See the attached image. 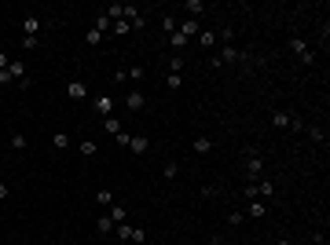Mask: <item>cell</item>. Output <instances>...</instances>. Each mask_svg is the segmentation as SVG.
<instances>
[{
    "instance_id": "1",
    "label": "cell",
    "mask_w": 330,
    "mask_h": 245,
    "mask_svg": "<svg viewBox=\"0 0 330 245\" xmlns=\"http://www.w3.org/2000/svg\"><path fill=\"white\" fill-rule=\"evenodd\" d=\"M290 51H294L305 66H316V51L308 48V41H301V37H290Z\"/></svg>"
},
{
    "instance_id": "2",
    "label": "cell",
    "mask_w": 330,
    "mask_h": 245,
    "mask_svg": "<svg viewBox=\"0 0 330 245\" xmlns=\"http://www.w3.org/2000/svg\"><path fill=\"white\" fill-rule=\"evenodd\" d=\"M242 172H246V180H250V183L264 180V157H246V165H242Z\"/></svg>"
},
{
    "instance_id": "3",
    "label": "cell",
    "mask_w": 330,
    "mask_h": 245,
    "mask_svg": "<svg viewBox=\"0 0 330 245\" xmlns=\"http://www.w3.org/2000/svg\"><path fill=\"white\" fill-rule=\"evenodd\" d=\"M216 59H220V62H250V55H246V51H239L235 44H224Z\"/></svg>"
},
{
    "instance_id": "4",
    "label": "cell",
    "mask_w": 330,
    "mask_h": 245,
    "mask_svg": "<svg viewBox=\"0 0 330 245\" xmlns=\"http://www.w3.org/2000/svg\"><path fill=\"white\" fill-rule=\"evenodd\" d=\"M41 30H44V18L41 15H26L22 18V37H41Z\"/></svg>"
},
{
    "instance_id": "5",
    "label": "cell",
    "mask_w": 330,
    "mask_h": 245,
    "mask_svg": "<svg viewBox=\"0 0 330 245\" xmlns=\"http://www.w3.org/2000/svg\"><path fill=\"white\" fill-rule=\"evenodd\" d=\"M92 110H96L99 117H114V99L110 96H96L92 99Z\"/></svg>"
},
{
    "instance_id": "6",
    "label": "cell",
    "mask_w": 330,
    "mask_h": 245,
    "mask_svg": "<svg viewBox=\"0 0 330 245\" xmlns=\"http://www.w3.org/2000/svg\"><path fill=\"white\" fill-rule=\"evenodd\" d=\"M125 106L132 110V114H139V110L147 106V96H143V92H139V88H132L129 96H125Z\"/></svg>"
},
{
    "instance_id": "7",
    "label": "cell",
    "mask_w": 330,
    "mask_h": 245,
    "mask_svg": "<svg viewBox=\"0 0 330 245\" xmlns=\"http://www.w3.org/2000/svg\"><path fill=\"white\" fill-rule=\"evenodd\" d=\"M7 73H11V81L18 84V81H26V77H30V66H26L22 59H11V66H7Z\"/></svg>"
},
{
    "instance_id": "8",
    "label": "cell",
    "mask_w": 330,
    "mask_h": 245,
    "mask_svg": "<svg viewBox=\"0 0 330 245\" xmlns=\"http://www.w3.org/2000/svg\"><path fill=\"white\" fill-rule=\"evenodd\" d=\"M66 96H70V99H88V84H84V81H70V84H66Z\"/></svg>"
},
{
    "instance_id": "9",
    "label": "cell",
    "mask_w": 330,
    "mask_h": 245,
    "mask_svg": "<svg viewBox=\"0 0 330 245\" xmlns=\"http://www.w3.org/2000/svg\"><path fill=\"white\" fill-rule=\"evenodd\" d=\"M187 44H191V41H187V37H184L180 30H176V33H169V48H173V55H180V51L187 48Z\"/></svg>"
},
{
    "instance_id": "10",
    "label": "cell",
    "mask_w": 330,
    "mask_h": 245,
    "mask_svg": "<svg viewBox=\"0 0 330 245\" xmlns=\"http://www.w3.org/2000/svg\"><path fill=\"white\" fill-rule=\"evenodd\" d=\"M176 30H180V33L187 37V41H191V37H198V33H202V26H198V18H187V22H180Z\"/></svg>"
},
{
    "instance_id": "11",
    "label": "cell",
    "mask_w": 330,
    "mask_h": 245,
    "mask_svg": "<svg viewBox=\"0 0 330 245\" xmlns=\"http://www.w3.org/2000/svg\"><path fill=\"white\" fill-rule=\"evenodd\" d=\"M191 150H195V154H209V150H213V139H209V136H195V139H191Z\"/></svg>"
},
{
    "instance_id": "12",
    "label": "cell",
    "mask_w": 330,
    "mask_h": 245,
    "mask_svg": "<svg viewBox=\"0 0 330 245\" xmlns=\"http://www.w3.org/2000/svg\"><path fill=\"white\" fill-rule=\"evenodd\" d=\"M147 147H150L147 136H132V139H129V150H132V154H147Z\"/></svg>"
},
{
    "instance_id": "13",
    "label": "cell",
    "mask_w": 330,
    "mask_h": 245,
    "mask_svg": "<svg viewBox=\"0 0 330 245\" xmlns=\"http://www.w3.org/2000/svg\"><path fill=\"white\" fill-rule=\"evenodd\" d=\"M110 220H114V223H125V220H129V209H125L121 201H114V205H110Z\"/></svg>"
},
{
    "instance_id": "14",
    "label": "cell",
    "mask_w": 330,
    "mask_h": 245,
    "mask_svg": "<svg viewBox=\"0 0 330 245\" xmlns=\"http://www.w3.org/2000/svg\"><path fill=\"white\" fill-rule=\"evenodd\" d=\"M96 231H99V234H110V231H114V220H110V212L96 216Z\"/></svg>"
},
{
    "instance_id": "15",
    "label": "cell",
    "mask_w": 330,
    "mask_h": 245,
    "mask_svg": "<svg viewBox=\"0 0 330 245\" xmlns=\"http://www.w3.org/2000/svg\"><path fill=\"white\" fill-rule=\"evenodd\" d=\"M77 150H81L84 157H96V154H99V143H96V139H81V147H77Z\"/></svg>"
},
{
    "instance_id": "16",
    "label": "cell",
    "mask_w": 330,
    "mask_h": 245,
    "mask_svg": "<svg viewBox=\"0 0 330 245\" xmlns=\"http://www.w3.org/2000/svg\"><path fill=\"white\" fill-rule=\"evenodd\" d=\"M96 201H99V205H114L118 197H114V191H110V187H99V191H96Z\"/></svg>"
},
{
    "instance_id": "17",
    "label": "cell",
    "mask_w": 330,
    "mask_h": 245,
    "mask_svg": "<svg viewBox=\"0 0 330 245\" xmlns=\"http://www.w3.org/2000/svg\"><path fill=\"white\" fill-rule=\"evenodd\" d=\"M184 11L191 15V18H198V15L205 11V4H202V0H187V4H184Z\"/></svg>"
},
{
    "instance_id": "18",
    "label": "cell",
    "mask_w": 330,
    "mask_h": 245,
    "mask_svg": "<svg viewBox=\"0 0 330 245\" xmlns=\"http://www.w3.org/2000/svg\"><path fill=\"white\" fill-rule=\"evenodd\" d=\"M195 41L202 44V48H213V44H216V33H213V30H202V33L195 37Z\"/></svg>"
},
{
    "instance_id": "19",
    "label": "cell",
    "mask_w": 330,
    "mask_h": 245,
    "mask_svg": "<svg viewBox=\"0 0 330 245\" xmlns=\"http://www.w3.org/2000/svg\"><path fill=\"white\" fill-rule=\"evenodd\" d=\"M271 125L275 128H290V114L286 110H275V114H271Z\"/></svg>"
},
{
    "instance_id": "20",
    "label": "cell",
    "mask_w": 330,
    "mask_h": 245,
    "mask_svg": "<svg viewBox=\"0 0 330 245\" xmlns=\"http://www.w3.org/2000/svg\"><path fill=\"white\" fill-rule=\"evenodd\" d=\"M18 48H22V51H37V48H41V37H22Z\"/></svg>"
},
{
    "instance_id": "21",
    "label": "cell",
    "mask_w": 330,
    "mask_h": 245,
    "mask_svg": "<svg viewBox=\"0 0 330 245\" xmlns=\"http://www.w3.org/2000/svg\"><path fill=\"white\" fill-rule=\"evenodd\" d=\"M125 77H129V81H136V84H139V81H143V77H147V70H143V66H129V70H125Z\"/></svg>"
},
{
    "instance_id": "22",
    "label": "cell",
    "mask_w": 330,
    "mask_h": 245,
    "mask_svg": "<svg viewBox=\"0 0 330 245\" xmlns=\"http://www.w3.org/2000/svg\"><path fill=\"white\" fill-rule=\"evenodd\" d=\"M103 132H110V136H118V132H121V121H118V117H103Z\"/></svg>"
},
{
    "instance_id": "23",
    "label": "cell",
    "mask_w": 330,
    "mask_h": 245,
    "mask_svg": "<svg viewBox=\"0 0 330 245\" xmlns=\"http://www.w3.org/2000/svg\"><path fill=\"white\" fill-rule=\"evenodd\" d=\"M52 147H55V150H66V147H70V136H66V132H55V136H52Z\"/></svg>"
},
{
    "instance_id": "24",
    "label": "cell",
    "mask_w": 330,
    "mask_h": 245,
    "mask_svg": "<svg viewBox=\"0 0 330 245\" xmlns=\"http://www.w3.org/2000/svg\"><path fill=\"white\" fill-rule=\"evenodd\" d=\"M246 216H268V209H264V201H257V197H253V201H250V209H246Z\"/></svg>"
},
{
    "instance_id": "25",
    "label": "cell",
    "mask_w": 330,
    "mask_h": 245,
    "mask_svg": "<svg viewBox=\"0 0 330 245\" xmlns=\"http://www.w3.org/2000/svg\"><path fill=\"white\" fill-rule=\"evenodd\" d=\"M165 84H169L173 92H180V88H184V73H169V77H165Z\"/></svg>"
},
{
    "instance_id": "26",
    "label": "cell",
    "mask_w": 330,
    "mask_h": 245,
    "mask_svg": "<svg viewBox=\"0 0 330 245\" xmlns=\"http://www.w3.org/2000/svg\"><path fill=\"white\" fill-rule=\"evenodd\" d=\"M162 176H165V180H176V176H180V165H176V161H165Z\"/></svg>"
},
{
    "instance_id": "27",
    "label": "cell",
    "mask_w": 330,
    "mask_h": 245,
    "mask_svg": "<svg viewBox=\"0 0 330 245\" xmlns=\"http://www.w3.org/2000/svg\"><path fill=\"white\" fill-rule=\"evenodd\" d=\"M92 30H99V33H103V30H110V15H107V11H99V15H96V26H92Z\"/></svg>"
},
{
    "instance_id": "28",
    "label": "cell",
    "mask_w": 330,
    "mask_h": 245,
    "mask_svg": "<svg viewBox=\"0 0 330 245\" xmlns=\"http://www.w3.org/2000/svg\"><path fill=\"white\" fill-rule=\"evenodd\" d=\"M110 30H114L118 37H125V33H132V26L125 22V18H118V22H110Z\"/></svg>"
},
{
    "instance_id": "29",
    "label": "cell",
    "mask_w": 330,
    "mask_h": 245,
    "mask_svg": "<svg viewBox=\"0 0 330 245\" xmlns=\"http://www.w3.org/2000/svg\"><path fill=\"white\" fill-rule=\"evenodd\" d=\"M305 132L316 139V143H327V132H323V128H316V125H305Z\"/></svg>"
},
{
    "instance_id": "30",
    "label": "cell",
    "mask_w": 330,
    "mask_h": 245,
    "mask_svg": "<svg viewBox=\"0 0 330 245\" xmlns=\"http://www.w3.org/2000/svg\"><path fill=\"white\" fill-rule=\"evenodd\" d=\"M114 227H118V238L121 242H132V231H136V227H129V223H114Z\"/></svg>"
},
{
    "instance_id": "31",
    "label": "cell",
    "mask_w": 330,
    "mask_h": 245,
    "mask_svg": "<svg viewBox=\"0 0 330 245\" xmlns=\"http://www.w3.org/2000/svg\"><path fill=\"white\" fill-rule=\"evenodd\" d=\"M220 41H224V44H231V41H235V30H231V26H224V30L216 33V44H220Z\"/></svg>"
},
{
    "instance_id": "32",
    "label": "cell",
    "mask_w": 330,
    "mask_h": 245,
    "mask_svg": "<svg viewBox=\"0 0 330 245\" xmlns=\"http://www.w3.org/2000/svg\"><path fill=\"white\" fill-rule=\"evenodd\" d=\"M11 150H26V136L22 132H11Z\"/></svg>"
},
{
    "instance_id": "33",
    "label": "cell",
    "mask_w": 330,
    "mask_h": 245,
    "mask_svg": "<svg viewBox=\"0 0 330 245\" xmlns=\"http://www.w3.org/2000/svg\"><path fill=\"white\" fill-rule=\"evenodd\" d=\"M184 66H187V62H184V55H173V59H169V70H173V73H180Z\"/></svg>"
},
{
    "instance_id": "34",
    "label": "cell",
    "mask_w": 330,
    "mask_h": 245,
    "mask_svg": "<svg viewBox=\"0 0 330 245\" xmlns=\"http://www.w3.org/2000/svg\"><path fill=\"white\" fill-rule=\"evenodd\" d=\"M162 30L165 33H176V18L173 15H162Z\"/></svg>"
},
{
    "instance_id": "35",
    "label": "cell",
    "mask_w": 330,
    "mask_h": 245,
    "mask_svg": "<svg viewBox=\"0 0 330 245\" xmlns=\"http://www.w3.org/2000/svg\"><path fill=\"white\" fill-rule=\"evenodd\" d=\"M239 223H246V216H242V212H231V216H228V227H239Z\"/></svg>"
},
{
    "instance_id": "36",
    "label": "cell",
    "mask_w": 330,
    "mask_h": 245,
    "mask_svg": "<svg viewBox=\"0 0 330 245\" xmlns=\"http://www.w3.org/2000/svg\"><path fill=\"white\" fill-rule=\"evenodd\" d=\"M132 242L143 245V242H147V231H143V227H136V231H132Z\"/></svg>"
},
{
    "instance_id": "37",
    "label": "cell",
    "mask_w": 330,
    "mask_h": 245,
    "mask_svg": "<svg viewBox=\"0 0 330 245\" xmlns=\"http://www.w3.org/2000/svg\"><path fill=\"white\" fill-rule=\"evenodd\" d=\"M114 139H118V143H121V147H129V139H132V132H125V128H121V132H118V136H114Z\"/></svg>"
},
{
    "instance_id": "38",
    "label": "cell",
    "mask_w": 330,
    "mask_h": 245,
    "mask_svg": "<svg viewBox=\"0 0 330 245\" xmlns=\"http://www.w3.org/2000/svg\"><path fill=\"white\" fill-rule=\"evenodd\" d=\"M84 41H88V44H99V41H103V33H99V30H88V37H84Z\"/></svg>"
},
{
    "instance_id": "39",
    "label": "cell",
    "mask_w": 330,
    "mask_h": 245,
    "mask_svg": "<svg viewBox=\"0 0 330 245\" xmlns=\"http://www.w3.org/2000/svg\"><path fill=\"white\" fill-rule=\"evenodd\" d=\"M7 66H11V55H7V51H0V70H7Z\"/></svg>"
},
{
    "instance_id": "40",
    "label": "cell",
    "mask_w": 330,
    "mask_h": 245,
    "mask_svg": "<svg viewBox=\"0 0 330 245\" xmlns=\"http://www.w3.org/2000/svg\"><path fill=\"white\" fill-rule=\"evenodd\" d=\"M4 84H15V81H11V73H7V70H0V88H4Z\"/></svg>"
},
{
    "instance_id": "41",
    "label": "cell",
    "mask_w": 330,
    "mask_h": 245,
    "mask_svg": "<svg viewBox=\"0 0 330 245\" xmlns=\"http://www.w3.org/2000/svg\"><path fill=\"white\" fill-rule=\"evenodd\" d=\"M4 197H7V187H4V180H0V201H4Z\"/></svg>"
},
{
    "instance_id": "42",
    "label": "cell",
    "mask_w": 330,
    "mask_h": 245,
    "mask_svg": "<svg viewBox=\"0 0 330 245\" xmlns=\"http://www.w3.org/2000/svg\"><path fill=\"white\" fill-rule=\"evenodd\" d=\"M275 245H294V242H290V238H275Z\"/></svg>"
},
{
    "instance_id": "43",
    "label": "cell",
    "mask_w": 330,
    "mask_h": 245,
    "mask_svg": "<svg viewBox=\"0 0 330 245\" xmlns=\"http://www.w3.org/2000/svg\"><path fill=\"white\" fill-rule=\"evenodd\" d=\"M213 245H220V238H213Z\"/></svg>"
}]
</instances>
